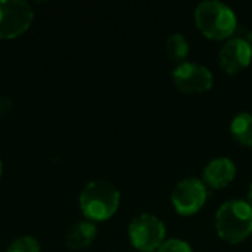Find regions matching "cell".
<instances>
[{
  "instance_id": "cell-1",
  "label": "cell",
  "mask_w": 252,
  "mask_h": 252,
  "mask_svg": "<svg viewBox=\"0 0 252 252\" xmlns=\"http://www.w3.org/2000/svg\"><path fill=\"white\" fill-rule=\"evenodd\" d=\"M120 205L118 189L106 180H93L80 193V208L90 221L112 217Z\"/></svg>"
},
{
  "instance_id": "cell-2",
  "label": "cell",
  "mask_w": 252,
  "mask_h": 252,
  "mask_svg": "<svg viewBox=\"0 0 252 252\" xmlns=\"http://www.w3.org/2000/svg\"><path fill=\"white\" fill-rule=\"evenodd\" d=\"M216 229L227 242H241L252 232V207L242 199H230L216 213Z\"/></svg>"
},
{
  "instance_id": "cell-3",
  "label": "cell",
  "mask_w": 252,
  "mask_h": 252,
  "mask_svg": "<svg viewBox=\"0 0 252 252\" xmlns=\"http://www.w3.org/2000/svg\"><path fill=\"white\" fill-rule=\"evenodd\" d=\"M199 30L211 38H226L236 31L238 19L233 9L221 0H204L195 9Z\"/></svg>"
},
{
  "instance_id": "cell-4",
  "label": "cell",
  "mask_w": 252,
  "mask_h": 252,
  "mask_svg": "<svg viewBox=\"0 0 252 252\" xmlns=\"http://www.w3.org/2000/svg\"><path fill=\"white\" fill-rule=\"evenodd\" d=\"M128 236L137 250L152 252L164 242L165 226L157 216L145 213L131 220L128 226Z\"/></svg>"
},
{
  "instance_id": "cell-5",
  "label": "cell",
  "mask_w": 252,
  "mask_h": 252,
  "mask_svg": "<svg viewBox=\"0 0 252 252\" xmlns=\"http://www.w3.org/2000/svg\"><path fill=\"white\" fill-rule=\"evenodd\" d=\"M34 12L24 0H0V38H15L31 25Z\"/></svg>"
},
{
  "instance_id": "cell-6",
  "label": "cell",
  "mask_w": 252,
  "mask_h": 252,
  "mask_svg": "<svg viewBox=\"0 0 252 252\" xmlns=\"http://www.w3.org/2000/svg\"><path fill=\"white\" fill-rule=\"evenodd\" d=\"M171 201L179 214L188 216L196 213L207 201L205 183L196 177L180 180L171 192Z\"/></svg>"
},
{
  "instance_id": "cell-7",
  "label": "cell",
  "mask_w": 252,
  "mask_h": 252,
  "mask_svg": "<svg viewBox=\"0 0 252 252\" xmlns=\"http://www.w3.org/2000/svg\"><path fill=\"white\" fill-rule=\"evenodd\" d=\"M173 80L182 92L196 93V92H204L211 87L213 74L205 65L186 61V62H180L174 68Z\"/></svg>"
},
{
  "instance_id": "cell-8",
  "label": "cell",
  "mask_w": 252,
  "mask_h": 252,
  "mask_svg": "<svg viewBox=\"0 0 252 252\" xmlns=\"http://www.w3.org/2000/svg\"><path fill=\"white\" fill-rule=\"evenodd\" d=\"M252 59V46L241 37L229 38L219 53V62L226 72L235 74L245 68Z\"/></svg>"
},
{
  "instance_id": "cell-9",
  "label": "cell",
  "mask_w": 252,
  "mask_h": 252,
  "mask_svg": "<svg viewBox=\"0 0 252 252\" xmlns=\"http://www.w3.org/2000/svg\"><path fill=\"white\" fill-rule=\"evenodd\" d=\"M236 173L235 162L229 158H214L204 168V182L211 188L226 186Z\"/></svg>"
},
{
  "instance_id": "cell-10",
  "label": "cell",
  "mask_w": 252,
  "mask_h": 252,
  "mask_svg": "<svg viewBox=\"0 0 252 252\" xmlns=\"http://www.w3.org/2000/svg\"><path fill=\"white\" fill-rule=\"evenodd\" d=\"M97 236V226L94 224V221L90 220H84V221H78L75 223L66 238V247L72 251H80V250H86Z\"/></svg>"
},
{
  "instance_id": "cell-11",
  "label": "cell",
  "mask_w": 252,
  "mask_h": 252,
  "mask_svg": "<svg viewBox=\"0 0 252 252\" xmlns=\"http://www.w3.org/2000/svg\"><path fill=\"white\" fill-rule=\"evenodd\" d=\"M230 131L233 137L242 145H252V114L239 112L230 123Z\"/></svg>"
},
{
  "instance_id": "cell-12",
  "label": "cell",
  "mask_w": 252,
  "mask_h": 252,
  "mask_svg": "<svg viewBox=\"0 0 252 252\" xmlns=\"http://www.w3.org/2000/svg\"><path fill=\"white\" fill-rule=\"evenodd\" d=\"M165 49H167V55L170 59L182 61L186 58L189 52V43L182 32H173L168 35L165 41Z\"/></svg>"
},
{
  "instance_id": "cell-13",
  "label": "cell",
  "mask_w": 252,
  "mask_h": 252,
  "mask_svg": "<svg viewBox=\"0 0 252 252\" xmlns=\"http://www.w3.org/2000/svg\"><path fill=\"white\" fill-rule=\"evenodd\" d=\"M40 244L35 238L32 236H21L15 239L9 247L6 252H40Z\"/></svg>"
},
{
  "instance_id": "cell-14",
  "label": "cell",
  "mask_w": 252,
  "mask_h": 252,
  "mask_svg": "<svg viewBox=\"0 0 252 252\" xmlns=\"http://www.w3.org/2000/svg\"><path fill=\"white\" fill-rule=\"evenodd\" d=\"M157 252H193L190 245L182 239H176V238H171V239H165L158 248Z\"/></svg>"
},
{
  "instance_id": "cell-15",
  "label": "cell",
  "mask_w": 252,
  "mask_h": 252,
  "mask_svg": "<svg viewBox=\"0 0 252 252\" xmlns=\"http://www.w3.org/2000/svg\"><path fill=\"white\" fill-rule=\"evenodd\" d=\"M12 105V102H10V99L9 97H4V96H0V115L3 114V112H6L7 109H9V106Z\"/></svg>"
},
{
  "instance_id": "cell-16",
  "label": "cell",
  "mask_w": 252,
  "mask_h": 252,
  "mask_svg": "<svg viewBox=\"0 0 252 252\" xmlns=\"http://www.w3.org/2000/svg\"><path fill=\"white\" fill-rule=\"evenodd\" d=\"M248 204L252 207V183L250 185V190H248Z\"/></svg>"
},
{
  "instance_id": "cell-17",
  "label": "cell",
  "mask_w": 252,
  "mask_h": 252,
  "mask_svg": "<svg viewBox=\"0 0 252 252\" xmlns=\"http://www.w3.org/2000/svg\"><path fill=\"white\" fill-rule=\"evenodd\" d=\"M1 173H3V164H1V159H0V177H1Z\"/></svg>"
}]
</instances>
